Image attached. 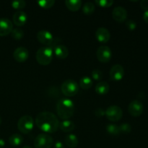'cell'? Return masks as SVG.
I'll use <instances>...</instances> for the list:
<instances>
[{
	"label": "cell",
	"mask_w": 148,
	"mask_h": 148,
	"mask_svg": "<svg viewBox=\"0 0 148 148\" xmlns=\"http://www.w3.org/2000/svg\"><path fill=\"white\" fill-rule=\"evenodd\" d=\"M95 37L98 41L101 43H107L110 40L111 33L106 27H98L95 31Z\"/></svg>",
	"instance_id": "15"
},
{
	"label": "cell",
	"mask_w": 148,
	"mask_h": 148,
	"mask_svg": "<svg viewBox=\"0 0 148 148\" xmlns=\"http://www.w3.org/2000/svg\"><path fill=\"white\" fill-rule=\"evenodd\" d=\"M53 145V137L46 133L39 134L34 140L35 148H51Z\"/></svg>",
	"instance_id": "7"
},
{
	"label": "cell",
	"mask_w": 148,
	"mask_h": 148,
	"mask_svg": "<svg viewBox=\"0 0 148 148\" xmlns=\"http://www.w3.org/2000/svg\"><path fill=\"white\" fill-rule=\"evenodd\" d=\"M106 131L111 135H118L120 134L119 127L114 124H108L106 126Z\"/></svg>",
	"instance_id": "25"
},
{
	"label": "cell",
	"mask_w": 148,
	"mask_h": 148,
	"mask_svg": "<svg viewBox=\"0 0 148 148\" xmlns=\"http://www.w3.org/2000/svg\"><path fill=\"white\" fill-rule=\"evenodd\" d=\"M13 23L7 17H0V36H5L11 33Z\"/></svg>",
	"instance_id": "11"
},
{
	"label": "cell",
	"mask_w": 148,
	"mask_h": 148,
	"mask_svg": "<svg viewBox=\"0 0 148 148\" xmlns=\"http://www.w3.org/2000/svg\"><path fill=\"white\" fill-rule=\"evenodd\" d=\"M11 4L14 9L20 10L25 7L26 2L24 0H14V1H12Z\"/></svg>",
	"instance_id": "28"
},
{
	"label": "cell",
	"mask_w": 148,
	"mask_h": 148,
	"mask_svg": "<svg viewBox=\"0 0 148 148\" xmlns=\"http://www.w3.org/2000/svg\"><path fill=\"white\" fill-rule=\"evenodd\" d=\"M119 127L120 133L122 134H130L132 131V126L128 123H123Z\"/></svg>",
	"instance_id": "29"
},
{
	"label": "cell",
	"mask_w": 148,
	"mask_h": 148,
	"mask_svg": "<svg viewBox=\"0 0 148 148\" xmlns=\"http://www.w3.org/2000/svg\"><path fill=\"white\" fill-rule=\"evenodd\" d=\"M91 77L95 80H101L103 77V72L101 69H95L91 72Z\"/></svg>",
	"instance_id": "31"
},
{
	"label": "cell",
	"mask_w": 148,
	"mask_h": 148,
	"mask_svg": "<svg viewBox=\"0 0 148 148\" xmlns=\"http://www.w3.org/2000/svg\"><path fill=\"white\" fill-rule=\"evenodd\" d=\"M53 56V48L50 46H42L36 52V60L40 65H49L51 62Z\"/></svg>",
	"instance_id": "3"
},
{
	"label": "cell",
	"mask_w": 148,
	"mask_h": 148,
	"mask_svg": "<svg viewBox=\"0 0 148 148\" xmlns=\"http://www.w3.org/2000/svg\"><path fill=\"white\" fill-rule=\"evenodd\" d=\"M110 86L108 82L106 81H100L97 83L95 86V92L100 95H105L107 94L109 91Z\"/></svg>",
	"instance_id": "19"
},
{
	"label": "cell",
	"mask_w": 148,
	"mask_h": 148,
	"mask_svg": "<svg viewBox=\"0 0 148 148\" xmlns=\"http://www.w3.org/2000/svg\"><path fill=\"white\" fill-rule=\"evenodd\" d=\"M37 3L40 7L45 9H49L53 7V4H55V1L54 0H38L37 1Z\"/></svg>",
	"instance_id": "27"
},
{
	"label": "cell",
	"mask_w": 148,
	"mask_h": 148,
	"mask_svg": "<svg viewBox=\"0 0 148 148\" xmlns=\"http://www.w3.org/2000/svg\"><path fill=\"white\" fill-rule=\"evenodd\" d=\"M22 148H32V147L29 145H25V146H23Z\"/></svg>",
	"instance_id": "38"
},
{
	"label": "cell",
	"mask_w": 148,
	"mask_h": 148,
	"mask_svg": "<svg viewBox=\"0 0 148 148\" xmlns=\"http://www.w3.org/2000/svg\"><path fill=\"white\" fill-rule=\"evenodd\" d=\"M14 59L18 62H23L27 59L29 56V51L27 49L23 46H20L14 51Z\"/></svg>",
	"instance_id": "14"
},
{
	"label": "cell",
	"mask_w": 148,
	"mask_h": 148,
	"mask_svg": "<svg viewBox=\"0 0 148 148\" xmlns=\"http://www.w3.org/2000/svg\"><path fill=\"white\" fill-rule=\"evenodd\" d=\"M11 36L15 40H20L24 37V31L20 27H15L12 30Z\"/></svg>",
	"instance_id": "26"
},
{
	"label": "cell",
	"mask_w": 148,
	"mask_h": 148,
	"mask_svg": "<svg viewBox=\"0 0 148 148\" xmlns=\"http://www.w3.org/2000/svg\"><path fill=\"white\" fill-rule=\"evenodd\" d=\"M13 22L17 26H23L27 20V15L25 12L23 10H18L13 14Z\"/></svg>",
	"instance_id": "16"
},
{
	"label": "cell",
	"mask_w": 148,
	"mask_h": 148,
	"mask_svg": "<svg viewBox=\"0 0 148 148\" xmlns=\"http://www.w3.org/2000/svg\"><path fill=\"white\" fill-rule=\"evenodd\" d=\"M65 4L70 11L76 12L78 11L82 6V1L81 0H66Z\"/></svg>",
	"instance_id": "21"
},
{
	"label": "cell",
	"mask_w": 148,
	"mask_h": 148,
	"mask_svg": "<svg viewBox=\"0 0 148 148\" xmlns=\"http://www.w3.org/2000/svg\"><path fill=\"white\" fill-rule=\"evenodd\" d=\"M37 39L42 44L46 45V46H50L53 48L59 45V42L61 40H59L58 38L53 37V34L50 31L47 30H39L37 33Z\"/></svg>",
	"instance_id": "4"
},
{
	"label": "cell",
	"mask_w": 148,
	"mask_h": 148,
	"mask_svg": "<svg viewBox=\"0 0 148 148\" xmlns=\"http://www.w3.org/2000/svg\"><path fill=\"white\" fill-rule=\"evenodd\" d=\"M5 145V141L2 138H0V148L4 147Z\"/></svg>",
	"instance_id": "37"
},
{
	"label": "cell",
	"mask_w": 148,
	"mask_h": 148,
	"mask_svg": "<svg viewBox=\"0 0 148 148\" xmlns=\"http://www.w3.org/2000/svg\"><path fill=\"white\" fill-rule=\"evenodd\" d=\"M56 112L62 119H69L75 112V103L69 98H60L56 103Z\"/></svg>",
	"instance_id": "2"
},
{
	"label": "cell",
	"mask_w": 148,
	"mask_h": 148,
	"mask_svg": "<svg viewBox=\"0 0 148 148\" xmlns=\"http://www.w3.org/2000/svg\"><path fill=\"white\" fill-rule=\"evenodd\" d=\"M59 128L64 132H70L75 130V124L73 121L69 119L63 120L62 121L59 122Z\"/></svg>",
	"instance_id": "18"
},
{
	"label": "cell",
	"mask_w": 148,
	"mask_h": 148,
	"mask_svg": "<svg viewBox=\"0 0 148 148\" xmlns=\"http://www.w3.org/2000/svg\"><path fill=\"white\" fill-rule=\"evenodd\" d=\"M143 19H144V20L146 23H148V10H146L143 13Z\"/></svg>",
	"instance_id": "36"
},
{
	"label": "cell",
	"mask_w": 148,
	"mask_h": 148,
	"mask_svg": "<svg viewBox=\"0 0 148 148\" xmlns=\"http://www.w3.org/2000/svg\"><path fill=\"white\" fill-rule=\"evenodd\" d=\"M53 53L57 58L61 59H66L69 55V49L65 45L59 44L53 48Z\"/></svg>",
	"instance_id": "17"
},
{
	"label": "cell",
	"mask_w": 148,
	"mask_h": 148,
	"mask_svg": "<svg viewBox=\"0 0 148 148\" xmlns=\"http://www.w3.org/2000/svg\"><path fill=\"white\" fill-rule=\"evenodd\" d=\"M65 144L70 148H75L79 144L77 137L74 134H69L65 137Z\"/></svg>",
	"instance_id": "20"
},
{
	"label": "cell",
	"mask_w": 148,
	"mask_h": 148,
	"mask_svg": "<svg viewBox=\"0 0 148 148\" xmlns=\"http://www.w3.org/2000/svg\"><path fill=\"white\" fill-rule=\"evenodd\" d=\"M94 114L97 117H102L105 116V111L102 108H98L95 110Z\"/></svg>",
	"instance_id": "33"
},
{
	"label": "cell",
	"mask_w": 148,
	"mask_h": 148,
	"mask_svg": "<svg viewBox=\"0 0 148 148\" xmlns=\"http://www.w3.org/2000/svg\"><path fill=\"white\" fill-rule=\"evenodd\" d=\"M126 27L130 30H134L137 27V23L133 20H128L125 23Z\"/></svg>",
	"instance_id": "32"
},
{
	"label": "cell",
	"mask_w": 148,
	"mask_h": 148,
	"mask_svg": "<svg viewBox=\"0 0 148 148\" xmlns=\"http://www.w3.org/2000/svg\"><path fill=\"white\" fill-rule=\"evenodd\" d=\"M92 79L89 76H83L79 79V85L81 88L88 90L92 86Z\"/></svg>",
	"instance_id": "23"
},
{
	"label": "cell",
	"mask_w": 148,
	"mask_h": 148,
	"mask_svg": "<svg viewBox=\"0 0 148 148\" xmlns=\"http://www.w3.org/2000/svg\"><path fill=\"white\" fill-rule=\"evenodd\" d=\"M124 69L121 64H114L110 70V77L114 81H119L124 77Z\"/></svg>",
	"instance_id": "12"
},
{
	"label": "cell",
	"mask_w": 148,
	"mask_h": 148,
	"mask_svg": "<svg viewBox=\"0 0 148 148\" xmlns=\"http://www.w3.org/2000/svg\"><path fill=\"white\" fill-rule=\"evenodd\" d=\"M140 7L145 11L148 10V0H142L140 1Z\"/></svg>",
	"instance_id": "34"
},
{
	"label": "cell",
	"mask_w": 148,
	"mask_h": 148,
	"mask_svg": "<svg viewBox=\"0 0 148 148\" xmlns=\"http://www.w3.org/2000/svg\"><path fill=\"white\" fill-rule=\"evenodd\" d=\"M112 17L116 21L124 22L127 17V11L121 6H116L112 12Z\"/></svg>",
	"instance_id": "13"
},
{
	"label": "cell",
	"mask_w": 148,
	"mask_h": 148,
	"mask_svg": "<svg viewBox=\"0 0 148 148\" xmlns=\"http://www.w3.org/2000/svg\"><path fill=\"white\" fill-rule=\"evenodd\" d=\"M53 148H65L64 145L60 141H56L53 145Z\"/></svg>",
	"instance_id": "35"
},
{
	"label": "cell",
	"mask_w": 148,
	"mask_h": 148,
	"mask_svg": "<svg viewBox=\"0 0 148 148\" xmlns=\"http://www.w3.org/2000/svg\"><path fill=\"white\" fill-rule=\"evenodd\" d=\"M95 10V6L91 1H88L82 6V11L85 14H91L94 12Z\"/></svg>",
	"instance_id": "24"
},
{
	"label": "cell",
	"mask_w": 148,
	"mask_h": 148,
	"mask_svg": "<svg viewBox=\"0 0 148 148\" xmlns=\"http://www.w3.org/2000/svg\"><path fill=\"white\" fill-rule=\"evenodd\" d=\"M79 86L75 79H68L64 81L61 86L62 93L67 97H72L79 92Z\"/></svg>",
	"instance_id": "5"
},
{
	"label": "cell",
	"mask_w": 148,
	"mask_h": 148,
	"mask_svg": "<svg viewBox=\"0 0 148 148\" xmlns=\"http://www.w3.org/2000/svg\"><path fill=\"white\" fill-rule=\"evenodd\" d=\"M34 121L30 115H24L20 118L17 121V128L20 132L23 134H28L33 129Z\"/></svg>",
	"instance_id": "6"
},
{
	"label": "cell",
	"mask_w": 148,
	"mask_h": 148,
	"mask_svg": "<svg viewBox=\"0 0 148 148\" xmlns=\"http://www.w3.org/2000/svg\"><path fill=\"white\" fill-rule=\"evenodd\" d=\"M144 111V106L143 103L138 100H134L132 101L128 106V111L130 115L134 117L140 116Z\"/></svg>",
	"instance_id": "10"
},
{
	"label": "cell",
	"mask_w": 148,
	"mask_h": 148,
	"mask_svg": "<svg viewBox=\"0 0 148 148\" xmlns=\"http://www.w3.org/2000/svg\"><path fill=\"white\" fill-rule=\"evenodd\" d=\"M35 121L37 127L46 133H54L59 127V121L56 116L49 111L39 113Z\"/></svg>",
	"instance_id": "1"
},
{
	"label": "cell",
	"mask_w": 148,
	"mask_h": 148,
	"mask_svg": "<svg viewBox=\"0 0 148 148\" xmlns=\"http://www.w3.org/2000/svg\"><path fill=\"white\" fill-rule=\"evenodd\" d=\"M97 59L103 63H107L112 58V51L108 46L103 45L99 46L96 51Z\"/></svg>",
	"instance_id": "9"
},
{
	"label": "cell",
	"mask_w": 148,
	"mask_h": 148,
	"mask_svg": "<svg viewBox=\"0 0 148 148\" xmlns=\"http://www.w3.org/2000/svg\"><path fill=\"white\" fill-rule=\"evenodd\" d=\"M95 2L102 7H109L114 4L113 0H95Z\"/></svg>",
	"instance_id": "30"
},
{
	"label": "cell",
	"mask_w": 148,
	"mask_h": 148,
	"mask_svg": "<svg viewBox=\"0 0 148 148\" xmlns=\"http://www.w3.org/2000/svg\"><path fill=\"white\" fill-rule=\"evenodd\" d=\"M1 122H2V119H1V116H0V125H1Z\"/></svg>",
	"instance_id": "39"
},
{
	"label": "cell",
	"mask_w": 148,
	"mask_h": 148,
	"mask_svg": "<svg viewBox=\"0 0 148 148\" xmlns=\"http://www.w3.org/2000/svg\"><path fill=\"white\" fill-rule=\"evenodd\" d=\"M105 116L111 121H118L122 118L123 111L118 106H110L105 111Z\"/></svg>",
	"instance_id": "8"
},
{
	"label": "cell",
	"mask_w": 148,
	"mask_h": 148,
	"mask_svg": "<svg viewBox=\"0 0 148 148\" xmlns=\"http://www.w3.org/2000/svg\"><path fill=\"white\" fill-rule=\"evenodd\" d=\"M23 137L21 134H17V133H14L12 134L9 138V143L10 145L14 147L16 146H19L23 143Z\"/></svg>",
	"instance_id": "22"
}]
</instances>
